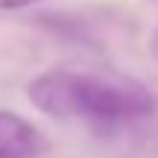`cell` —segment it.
Here are the masks:
<instances>
[{"mask_svg": "<svg viewBox=\"0 0 158 158\" xmlns=\"http://www.w3.org/2000/svg\"><path fill=\"white\" fill-rule=\"evenodd\" d=\"M41 147V132L29 120L0 108V158H35Z\"/></svg>", "mask_w": 158, "mask_h": 158, "instance_id": "2", "label": "cell"}, {"mask_svg": "<svg viewBox=\"0 0 158 158\" xmlns=\"http://www.w3.org/2000/svg\"><path fill=\"white\" fill-rule=\"evenodd\" d=\"M32 3H41V0H0V9H27Z\"/></svg>", "mask_w": 158, "mask_h": 158, "instance_id": "3", "label": "cell"}, {"mask_svg": "<svg viewBox=\"0 0 158 158\" xmlns=\"http://www.w3.org/2000/svg\"><path fill=\"white\" fill-rule=\"evenodd\" d=\"M27 97L56 120L91 126H129L158 111V100L147 85L79 70H47L27 85Z\"/></svg>", "mask_w": 158, "mask_h": 158, "instance_id": "1", "label": "cell"}]
</instances>
